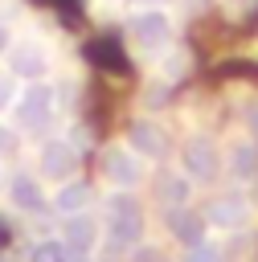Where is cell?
<instances>
[{
	"label": "cell",
	"mask_w": 258,
	"mask_h": 262,
	"mask_svg": "<svg viewBox=\"0 0 258 262\" xmlns=\"http://www.w3.org/2000/svg\"><path fill=\"white\" fill-rule=\"evenodd\" d=\"M4 45H8V33H4V29H0V49H4Z\"/></svg>",
	"instance_id": "23"
},
{
	"label": "cell",
	"mask_w": 258,
	"mask_h": 262,
	"mask_svg": "<svg viewBox=\"0 0 258 262\" xmlns=\"http://www.w3.org/2000/svg\"><path fill=\"white\" fill-rule=\"evenodd\" d=\"M102 176L115 184V188H135L143 180V164L131 147H106L102 151Z\"/></svg>",
	"instance_id": "2"
},
{
	"label": "cell",
	"mask_w": 258,
	"mask_h": 262,
	"mask_svg": "<svg viewBox=\"0 0 258 262\" xmlns=\"http://www.w3.org/2000/svg\"><path fill=\"white\" fill-rule=\"evenodd\" d=\"M61 217H70V213H86V205H90V188L82 184V180H61V188L53 192V201H49Z\"/></svg>",
	"instance_id": "14"
},
{
	"label": "cell",
	"mask_w": 258,
	"mask_h": 262,
	"mask_svg": "<svg viewBox=\"0 0 258 262\" xmlns=\"http://www.w3.org/2000/svg\"><path fill=\"white\" fill-rule=\"evenodd\" d=\"M61 242L70 254H90V246L98 242V225L86 217V213H70L61 221Z\"/></svg>",
	"instance_id": "9"
},
{
	"label": "cell",
	"mask_w": 258,
	"mask_h": 262,
	"mask_svg": "<svg viewBox=\"0 0 258 262\" xmlns=\"http://www.w3.org/2000/svg\"><path fill=\"white\" fill-rule=\"evenodd\" d=\"M127 147H131L139 160H160V156L168 151V139H164V131H160L152 119H135V123L127 127Z\"/></svg>",
	"instance_id": "4"
},
{
	"label": "cell",
	"mask_w": 258,
	"mask_h": 262,
	"mask_svg": "<svg viewBox=\"0 0 258 262\" xmlns=\"http://www.w3.org/2000/svg\"><path fill=\"white\" fill-rule=\"evenodd\" d=\"M217 168H221V156H217L213 139H209V135H192V139L184 143V151H180V172H184L188 180L205 184V180L217 176Z\"/></svg>",
	"instance_id": "1"
},
{
	"label": "cell",
	"mask_w": 258,
	"mask_h": 262,
	"mask_svg": "<svg viewBox=\"0 0 258 262\" xmlns=\"http://www.w3.org/2000/svg\"><path fill=\"white\" fill-rule=\"evenodd\" d=\"M8 196H12V205L25 209V213H41V209H45V192H41V184H37L29 172H16V176L8 180Z\"/></svg>",
	"instance_id": "12"
},
{
	"label": "cell",
	"mask_w": 258,
	"mask_h": 262,
	"mask_svg": "<svg viewBox=\"0 0 258 262\" xmlns=\"http://www.w3.org/2000/svg\"><path fill=\"white\" fill-rule=\"evenodd\" d=\"M246 123H250V139H258V106L246 115Z\"/></svg>",
	"instance_id": "22"
},
{
	"label": "cell",
	"mask_w": 258,
	"mask_h": 262,
	"mask_svg": "<svg viewBox=\"0 0 258 262\" xmlns=\"http://www.w3.org/2000/svg\"><path fill=\"white\" fill-rule=\"evenodd\" d=\"M127 29H131V37H135L143 49H156V45H164V41H168V33H172L168 16H164V12H156V8H143V12H135V16L127 20Z\"/></svg>",
	"instance_id": "5"
},
{
	"label": "cell",
	"mask_w": 258,
	"mask_h": 262,
	"mask_svg": "<svg viewBox=\"0 0 258 262\" xmlns=\"http://www.w3.org/2000/svg\"><path fill=\"white\" fill-rule=\"evenodd\" d=\"M131 262H160V254H156L152 246H143V242H139V246L131 250Z\"/></svg>",
	"instance_id": "20"
},
{
	"label": "cell",
	"mask_w": 258,
	"mask_h": 262,
	"mask_svg": "<svg viewBox=\"0 0 258 262\" xmlns=\"http://www.w3.org/2000/svg\"><path fill=\"white\" fill-rule=\"evenodd\" d=\"M164 221L172 229V237L180 246H201L205 242V217H197L188 205H176V209H164Z\"/></svg>",
	"instance_id": "7"
},
{
	"label": "cell",
	"mask_w": 258,
	"mask_h": 262,
	"mask_svg": "<svg viewBox=\"0 0 258 262\" xmlns=\"http://www.w3.org/2000/svg\"><path fill=\"white\" fill-rule=\"evenodd\" d=\"M184 262H221V254L209 242H201V246H184Z\"/></svg>",
	"instance_id": "18"
},
{
	"label": "cell",
	"mask_w": 258,
	"mask_h": 262,
	"mask_svg": "<svg viewBox=\"0 0 258 262\" xmlns=\"http://www.w3.org/2000/svg\"><path fill=\"white\" fill-rule=\"evenodd\" d=\"M229 176L233 180H254L258 176V143L254 139H238V143H229Z\"/></svg>",
	"instance_id": "13"
},
{
	"label": "cell",
	"mask_w": 258,
	"mask_h": 262,
	"mask_svg": "<svg viewBox=\"0 0 258 262\" xmlns=\"http://www.w3.org/2000/svg\"><path fill=\"white\" fill-rule=\"evenodd\" d=\"M8 102H16V82H12V74H0V106H8Z\"/></svg>",
	"instance_id": "19"
},
{
	"label": "cell",
	"mask_w": 258,
	"mask_h": 262,
	"mask_svg": "<svg viewBox=\"0 0 258 262\" xmlns=\"http://www.w3.org/2000/svg\"><path fill=\"white\" fill-rule=\"evenodd\" d=\"M131 4H164V0H131Z\"/></svg>",
	"instance_id": "24"
},
{
	"label": "cell",
	"mask_w": 258,
	"mask_h": 262,
	"mask_svg": "<svg viewBox=\"0 0 258 262\" xmlns=\"http://www.w3.org/2000/svg\"><path fill=\"white\" fill-rule=\"evenodd\" d=\"M29 262H70V250H66L61 237H45L29 250Z\"/></svg>",
	"instance_id": "16"
},
{
	"label": "cell",
	"mask_w": 258,
	"mask_h": 262,
	"mask_svg": "<svg viewBox=\"0 0 258 262\" xmlns=\"http://www.w3.org/2000/svg\"><path fill=\"white\" fill-rule=\"evenodd\" d=\"M106 217H139V205H135L131 188H119V192L106 201Z\"/></svg>",
	"instance_id": "17"
},
{
	"label": "cell",
	"mask_w": 258,
	"mask_h": 262,
	"mask_svg": "<svg viewBox=\"0 0 258 262\" xmlns=\"http://www.w3.org/2000/svg\"><path fill=\"white\" fill-rule=\"evenodd\" d=\"M45 70H49V57H45V49L33 45V41L16 45L12 57H8V74H12V78H29V82H37Z\"/></svg>",
	"instance_id": "8"
},
{
	"label": "cell",
	"mask_w": 258,
	"mask_h": 262,
	"mask_svg": "<svg viewBox=\"0 0 258 262\" xmlns=\"http://www.w3.org/2000/svg\"><path fill=\"white\" fill-rule=\"evenodd\" d=\"M188 192H192V180L184 172H164L160 176V201H164V209L188 205Z\"/></svg>",
	"instance_id": "15"
},
{
	"label": "cell",
	"mask_w": 258,
	"mask_h": 262,
	"mask_svg": "<svg viewBox=\"0 0 258 262\" xmlns=\"http://www.w3.org/2000/svg\"><path fill=\"white\" fill-rule=\"evenodd\" d=\"M246 217H250L246 196H217L205 213V221L217 225V229H238V225H246Z\"/></svg>",
	"instance_id": "11"
},
{
	"label": "cell",
	"mask_w": 258,
	"mask_h": 262,
	"mask_svg": "<svg viewBox=\"0 0 258 262\" xmlns=\"http://www.w3.org/2000/svg\"><path fill=\"white\" fill-rule=\"evenodd\" d=\"M49 115H53V90L45 82H33V86H25L16 94V119L25 127H45Z\"/></svg>",
	"instance_id": "3"
},
{
	"label": "cell",
	"mask_w": 258,
	"mask_h": 262,
	"mask_svg": "<svg viewBox=\"0 0 258 262\" xmlns=\"http://www.w3.org/2000/svg\"><path fill=\"white\" fill-rule=\"evenodd\" d=\"M74 168H78V147H74L70 139H49V143L41 147V176L66 180Z\"/></svg>",
	"instance_id": "6"
},
{
	"label": "cell",
	"mask_w": 258,
	"mask_h": 262,
	"mask_svg": "<svg viewBox=\"0 0 258 262\" xmlns=\"http://www.w3.org/2000/svg\"><path fill=\"white\" fill-rule=\"evenodd\" d=\"M143 242V217H106V246L131 254Z\"/></svg>",
	"instance_id": "10"
},
{
	"label": "cell",
	"mask_w": 258,
	"mask_h": 262,
	"mask_svg": "<svg viewBox=\"0 0 258 262\" xmlns=\"http://www.w3.org/2000/svg\"><path fill=\"white\" fill-rule=\"evenodd\" d=\"M12 147H16V135H12V127H4V123H0V156H8Z\"/></svg>",
	"instance_id": "21"
}]
</instances>
